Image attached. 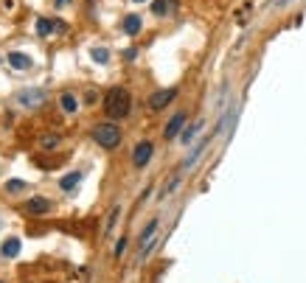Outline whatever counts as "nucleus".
I'll list each match as a JSON object with an SVG mask.
<instances>
[{
    "instance_id": "f257e3e1",
    "label": "nucleus",
    "mask_w": 306,
    "mask_h": 283,
    "mask_svg": "<svg viewBox=\"0 0 306 283\" xmlns=\"http://www.w3.org/2000/svg\"><path fill=\"white\" fill-rule=\"evenodd\" d=\"M129 109H132V96H129L124 87H113V90L104 96V112H107L113 120L126 118Z\"/></svg>"
},
{
    "instance_id": "f03ea898",
    "label": "nucleus",
    "mask_w": 306,
    "mask_h": 283,
    "mask_svg": "<svg viewBox=\"0 0 306 283\" xmlns=\"http://www.w3.org/2000/svg\"><path fill=\"white\" fill-rule=\"evenodd\" d=\"M93 140L101 149H115L121 143V129L115 124H98V127H93Z\"/></svg>"
},
{
    "instance_id": "7ed1b4c3",
    "label": "nucleus",
    "mask_w": 306,
    "mask_h": 283,
    "mask_svg": "<svg viewBox=\"0 0 306 283\" xmlns=\"http://www.w3.org/2000/svg\"><path fill=\"white\" fill-rule=\"evenodd\" d=\"M45 98H48V90H42V87H25V90L14 93V101L20 104V107H40V104H45Z\"/></svg>"
},
{
    "instance_id": "20e7f679",
    "label": "nucleus",
    "mask_w": 306,
    "mask_h": 283,
    "mask_svg": "<svg viewBox=\"0 0 306 283\" xmlns=\"http://www.w3.org/2000/svg\"><path fill=\"white\" fill-rule=\"evenodd\" d=\"M211 140H214V132H211V135H205V138L199 140V143H194V146H191V151H188V157H186V160H183V171L194 169V163H197L199 157L205 154V149H208V143H211Z\"/></svg>"
},
{
    "instance_id": "39448f33",
    "label": "nucleus",
    "mask_w": 306,
    "mask_h": 283,
    "mask_svg": "<svg viewBox=\"0 0 306 283\" xmlns=\"http://www.w3.org/2000/svg\"><path fill=\"white\" fill-rule=\"evenodd\" d=\"M177 98V87H168V90H157L149 96V109H163Z\"/></svg>"
},
{
    "instance_id": "423d86ee",
    "label": "nucleus",
    "mask_w": 306,
    "mask_h": 283,
    "mask_svg": "<svg viewBox=\"0 0 306 283\" xmlns=\"http://www.w3.org/2000/svg\"><path fill=\"white\" fill-rule=\"evenodd\" d=\"M183 129H186V112H174V115H172V120L166 124V129H163V138H166V140L180 138Z\"/></svg>"
},
{
    "instance_id": "0eeeda50",
    "label": "nucleus",
    "mask_w": 306,
    "mask_h": 283,
    "mask_svg": "<svg viewBox=\"0 0 306 283\" xmlns=\"http://www.w3.org/2000/svg\"><path fill=\"white\" fill-rule=\"evenodd\" d=\"M152 151H155V146H152L149 140L138 143V146H135V151H132V163L138 166V169H144V166L152 160Z\"/></svg>"
},
{
    "instance_id": "6e6552de",
    "label": "nucleus",
    "mask_w": 306,
    "mask_h": 283,
    "mask_svg": "<svg viewBox=\"0 0 306 283\" xmlns=\"http://www.w3.org/2000/svg\"><path fill=\"white\" fill-rule=\"evenodd\" d=\"M6 62H9V67L12 70H31V56L28 54H20V51H12V54L6 56Z\"/></svg>"
},
{
    "instance_id": "1a4fd4ad",
    "label": "nucleus",
    "mask_w": 306,
    "mask_h": 283,
    "mask_svg": "<svg viewBox=\"0 0 306 283\" xmlns=\"http://www.w3.org/2000/svg\"><path fill=\"white\" fill-rule=\"evenodd\" d=\"M20 250H23V241L20 238H6L0 244V255H3V258H17Z\"/></svg>"
},
{
    "instance_id": "9d476101",
    "label": "nucleus",
    "mask_w": 306,
    "mask_h": 283,
    "mask_svg": "<svg viewBox=\"0 0 306 283\" xmlns=\"http://www.w3.org/2000/svg\"><path fill=\"white\" fill-rule=\"evenodd\" d=\"M205 127V118H197V120H194V124H191V127H186V129H183V132H180V140H183V143H191V140L194 138H197V135H199V129H202Z\"/></svg>"
},
{
    "instance_id": "9b49d317",
    "label": "nucleus",
    "mask_w": 306,
    "mask_h": 283,
    "mask_svg": "<svg viewBox=\"0 0 306 283\" xmlns=\"http://www.w3.org/2000/svg\"><path fill=\"white\" fill-rule=\"evenodd\" d=\"M56 28H62V25H59V23H54V20H48V17H40V20H37V34H40V36L54 34Z\"/></svg>"
},
{
    "instance_id": "f8f14e48",
    "label": "nucleus",
    "mask_w": 306,
    "mask_h": 283,
    "mask_svg": "<svg viewBox=\"0 0 306 283\" xmlns=\"http://www.w3.org/2000/svg\"><path fill=\"white\" fill-rule=\"evenodd\" d=\"M51 202L45 196H31L28 199V213H48Z\"/></svg>"
},
{
    "instance_id": "ddd939ff",
    "label": "nucleus",
    "mask_w": 306,
    "mask_h": 283,
    "mask_svg": "<svg viewBox=\"0 0 306 283\" xmlns=\"http://www.w3.org/2000/svg\"><path fill=\"white\" fill-rule=\"evenodd\" d=\"M141 25H144V23H141L138 14H126V17H124V34L135 36V34L141 31Z\"/></svg>"
},
{
    "instance_id": "4468645a",
    "label": "nucleus",
    "mask_w": 306,
    "mask_h": 283,
    "mask_svg": "<svg viewBox=\"0 0 306 283\" xmlns=\"http://www.w3.org/2000/svg\"><path fill=\"white\" fill-rule=\"evenodd\" d=\"M79 182H82V171H71L67 177H62V180H59V188H62V191H73Z\"/></svg>"
},
{
    "instance_id": "2eb2a0df",
    "label": "nucleus",
    "mask_w": 306,
    "mask_h": 283,
    "mask_svg": "<svg viewBox=\"0 0 306 283\" xmlns=\"http://www.w3.org/2000/svg\"><path fill=\"white\" fill-rule=\"evenodd\" d=\"M152 12H155L157 17H166V14L174 12V0H155V3H152Z\"/></svg>"
},
{
    "instance_id": "dca6fc26",
    "label": "nucleus",
    "mask_w": 306,
    "mask_h": 283,
    "mask_svg": "<svg viewBox=\"0 0 306 283\" xmlns=\"http://www.w3.org/2000/svg\"><path fill=\"white\" fill-rule=\"evenodd\" d=\"M59 104H62V109H65V112H76L79 109V101H76V96H71V93H62V98H59Z\"/></svg>"
},
{
    "instance_id": "f3484780",
    "label": "nucleus",
    "mask_w": 306,
    "mask_h": 283,
    "mask_svg": "<svg viewBox=\"0 0 306 283\" xmlns=\"http://www.w3.org/2000/svg\"><path fill=\"white\" fill-rule=\"evenodd\" d=\"M90 59L96 62V65H107V62H110V51L107 48H93L90 51Z\"/></svg>"
},
{
    "instance_id": "a211bd4d",
    "label": "nucleus",
    "mask_w": 306,
    "mask_h": 283,
    "mask_svg": "<svg viewBox=\"0 0 306 283\" xmlns=\"http://www.w3.org/2000/svg\"><path fill=\"white\" fill-rule=\"evenodd\" d=\"M157 224H160V222H157V219H149V224H146V227L144 230H141V244H144V241H149L152 238V235H155V230H157Z\"/></svg>"
},
{
    "instance_id": "6ab92c4d",
    "label": "nucleus",
    "mask_w": 306,
    "mask_h": 283,
    "mask_svg": "<svg viewBox=\"0 0 306 283\" xmlns=\"http://www.w3.org/2000/svg\"><path fill=\"white\" fill-rule=\"evenodd\" d=\"M180 182H183V174H174V177H172V180H168V182H166V185H163V191H160V196H168V193H172V191H174V188L180 185Z\"/></svg>"
},
{
    "instance_id": "aec40b11",
    "label": "nucleus",
    "mask_w": 306,
    "mask_h": 283,
    "mask_svg": "<svg viewBox=\"0 0 306 283\" xmlns=\"http://www.w3.org/2000/svg\"><path fill=\"white\" fill-rule=\"evenodd\" d=\"M40 146L42 149H56V146H59V135H42Z\"/></svg>"
},
{
    "instance_id": "412c9836",
    "label": "nucleus",
    "mask_w": 306,
    "mask_h": 283,
    "mask_svg": "<svg viewBox=\"0 0 306 283\" xmlns=\"http://www.w3.org/2000/svg\"><path fill=\"white\" fill-rule=\"evenodd\" d=\"M6 191L9 193H20V191H25V182L23 180H9L6 182Z\"/></svg>"
},
{
    "instance_id": "4be33fe9",
    "label": "nucleus",
    "mask_w": 306,
    "mask_h": 283,
    "mask_svg": "<svg viewBox=\"0 0 306 283\" xmlns=\"http://www.w3.org/2000/svg\"><path fill=\"white\" fill-rule=\"evenodd\" d=\"M115 219H118V208H113V213H110V216H107V233H110V230H113Z\"/></svg>"
},
{
    "instance_id": "5701e85b",
    "label": "nucleus",
    "mask_w": 306,
    "mask_h": 283,
    "mask_svg": "<svg viewBox=\"0 0 306 283\" xmlns=\"http://www.w3.org/2000/svg\"><path fill=\"white\" fill-rule=\"evenodd\" d=\"M124 250H126V238H121L118 244H115V255L121 258V255H124Z\"/></svg>"
},
{
    "instance_id": "b1692460",
    "label": "nucleus",
    "mask_w": 306,
    "mask_h": 283,
    "mask_svg": "<svg viewBox=\"0 0 306 283\" xmlns=\"http://www.w3.org/2000/svg\"><path fill=\"white\" fill-rule=\"evenodd\" d=\"M54 3H56V9H62V6H67L71 0H54Z\"/></svg>"
},
{
    "instance_id": "393cba45",
    "label": "nucleus",
    "mask_w": 306,
    "mask_h": 283,
    "mask_svg": "<svg viewBox=\"0 0 306 283\" xmlns=\"http://www.w3.org/2000/svg\"><path fill=\"white\" fill-rule=\"evenodd\" d=\"M132 3H146V0H132Z\"/></svg>"
},
{
    "instance_id": "a878e982",
    "label": "nucleus",
    "mask_w": 306,
    "mask_h": 283,
    "mask_svg": "<svg viewBox=\"0 0 306 283\" xmlns=\"http://www.w3.org/2000/svg\"><path fill=\"white\" fill-rule=\"evenodd\" d=\"M0 283H3V280H0Z\"/></svg>"
}]
</instances>
